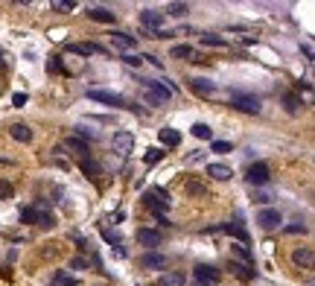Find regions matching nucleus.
<instances>
[{"instance_id":"obj_1","label":"nucleus","mask_w":315,"mask_h":286,"mask_svg":"<svg viewBox=\"0 0 315 286\" xmlns=\"http://www.w3.org/2000/svg\"><path fill=\"white\" fill-rule=\"evenodd\" d=\"M175 91L178 88L166 79H143V99L149 102V105H163V102H170Z\"/></svg>"},{"instance_id":"obj_2","label":"nucleus","mask_w":315,"mask_h":286,"mask_svg":"<svg viewBox=\"0 0 315 286\" xmlns=\"http://www.w3.org/2000/svg\"><path fill=\"white\" fill-rule=\"evenodd\" d=\"M143 205L152 207L155 216H161V210H166V207L172 205V199H170V193H166L163 187H149L143 193Z\"/></svg>"},{"instance_id":"obj_3","label":"nucleus","mask_w":315,"mask_h":286,"mask_svg":"<svg viewBox=\"0 0 315 286\" xmlns=\"http://www.w3.org/2000/svg\"><path fill=\"white\" fill-rule=\"evenodd\" d=\"M88 99H94V102H102V105H114V108H132V111H137V105H128L126 99L120 97V94H114V91L90 88V91H88Z\"/></svg>"},{"instance_id":"obj_4","label":"nucleus","mask_w":315,"mask_h":286,"mask_svg":"<svg viewBox=\"0 0 315 286\" xmlns=\"http://www.w3.org/2000/svg\"><path fill=\"white\" fill-rule=\"evenodd\" d=\"M140 24L146 27V38H155V32H161L166 24V15L158 9H143L140 12Z\"/></svg>"},{"instance_id":"obj_5","label":"nucleus","mask_w":315,"mask_h":286,"mask_svg":"<svg viewBox=\"0 0 315 286\" xmlns=\"http://www.w3.org/2000/svg\"><path fill=\"white\" fill-rule=\"evenodd\" d=\"M193 280H196V286H219L222 272H219L216 266H207V263H201V266L193 269Z\"/></svg>"},{"instance_id":"obj_6","label":"nucleus","mask_w":315,"mask_h":286,"mask_svg":"<svg viewBox=\"0 0 315 286\" xmlns=\"http://www.w3.org/2000/svg\"><path fill=\"white\" fill-rule=\"evenodd\" d=\"M231 105L236 111H243V114H260V97H251V94H231Z\"/></svg>"},{"instance_id":"obj_7","label":"nucleus","mask_w":315,"mask_h":286,"mask_svg":"<svg viewBox=\"0 0 315 286\" xmlns=\"http://www.w3.org/2000/svg\"><path fill=\"white\" fill-rule=\"evenodd\" d=\"M111 149H114L120 158L132 155L135 152V134L132 132H114V137H111Z\"/></svg>"},{"instance_id":"obj_8","label":"nucleus","mask_w":315,"mask_h":286,"mask_svg":"<svg viewBox=\"0 0 315 286\" xmlns=\"http://www.w3.org/2000/svg\"><path fill=\"white\" fill-rule=\"evenodd\" d=\"M245 178H248V184H254V187H263V184H269L271 181V170H269V164H251L248 167V172H245Z\"/></svg>"},{"instance_id":"obj_9","label":"nucleus","mask_w":315,"mask_h":286,"mask_svg":"<svg viewBox=\"0 0 315 286\" xmlns=\"http://www.w3.org/2000/svg\"><path fill=\"white\" fill-rule=\"evenodd\" d=\"M257 222H260V228L271 231V228H280V222H283V216H280V210H277V207H263L260 213H257Z\"/></svg>"},{"instance_id":"obj_10","label":"nucleus","mask_w":315,"mask_h":286,"mask_svg":"<svg viewBox=\"0 0 315 286\" xmlns=\"http://www.w3.org/2000/svg\"><path fill=\"white\" fill-rule=\"evenodd\" d=\"M292 260H295V266H301V269H312L315 254H312V248H309V245H301V248H295Z\"/></svg>"},{"instance_id":"obj_11","label":"nucleus","mask_w":315,"mask_h":286,"mask_svg":"<svg viewBox=\"0 0 315 286\" xmlns=\"http://www.w3.org/2000/svg\"><path fill=\"white\" fill-rule=\"evenodd\" d=\"M88 18L97 21V24H114V21H117V15H114L111 9H105V6H90V9H88Z\"/></svg>"},{"instance_id":"obj_12","label":"nucleus","mask_w":315,"mask_h":286,"mask_svg":"<svg viewBox=\"0 0 315 286\" xmlns=\"http://www.w3.org/2000/svg\"><path fill=\"white\" fill-rule=\"evenodd\" d=\"M137 263H140L143 269H163V266H166V257L158 254V251H146V254H140Z\"/></svg>"},{"instance_id":"obj_13","label":"nucleus","mask_w":315,"mask_h":286,"mask_svg":"<svg viewBox=\"0 0 315 286\" xmlns=\"http://www.w3.org/2000/svg\"><path fill=\"white\" fill-rule=\"evenodd\" d=\"M67 53H73V56H94V53H99V56H105V47H99V44H67Z\"/></svg>"},{"instance_id":"obj_14","label":"nucleus","mask_w":315,"mask_h":286,"mask_svg":"<svg viewBox=\"0 0 315 286\" xmlns=\"http://www.w3.org/2000/svg\"><path fill=\"white\" fill-rule=\"evenodd\" d=\"M137 242L146 245V248H155V245H161V234L152 231V228H140L137 231Z\"/></svg>"},{"instance_id":"obj_15","label":"nucleus","mask_w":315,"mask_h":286,"mask_svg":"<svg viewBox=\"0 0 315 286\" xmlns=\"http://www.w3.org/2000/svg\"><path fill=\"white\" fill-rule=\"evenodd\" d=\"M111 44L120 47V50H135V47H137V38L128 35V32H111Z\"/></svg>"},{"instance_id":"obj_16","label":"nucleus","mask_w":315,"mask_h":286,"mask_svg":"<svg viewBox=\"0 0 315 286\" xmlns=\"http://www.w3.org/2000/svg\"><path fill=\"white\" fill-rule=\"evenodd\" d=\"M190 88L196 91L198 97H216V85L207 79H190Z\"/></svg>"},{"instance_id":"obj_17","label":"nucleus","mask_w":315,"mask_h":286,"mask_svg":"<svg viewBox=\"0 0 315 286\" xmlns=\"http://www.w3.org/2000/svg\"><path fill=\"white\" fill-rule=\"evenodd\" d=\"M207 175L216 181H228L231 175H234V170L231 167H225V164H207Z\"/></svg>"},{"instance_id":"obj_18","label":"nucleus","mask_w":315,"mask_h":286,"mask_svg":"<svg viewBox=\"0 0 315 286\" xmlns=\"http://www.w3.org/2000/svg\"><path fill=\"white\" fill-rule=\"evenodd\" d=\"M9 134L15 137L18 143H29L32 140V129H29L27 123H15V126H9Z\"/></svg>"},{"instance_id":"obj_19","label":"nucleus","mask_w":315,"mask_h":286,"mask_svg":"<svg viewBox=\"0 0 315 286\" xmlns=\"http://www.w3.org/2000/svg\"><path fill=\"white\" fill-rule=\"evenodd\" d=\"M158 137H161V146H178V143H181V132H178V129H170V126L161 129Z\"/></svg>"},{"instance_id":"obj_20","label":"nucleus","mask_w":315,"mask_h":286,"mask_svg":"<svg viewBox=\"0 0 315 286\" xmlns=\"http://www.w3.org/2000/svg\"><path fill=\"white\" fill-rule=\"evenodd\" d=\"M184 272H163L161 280H158V286H184Z\"/></svg>"},{"instance_id":"obj_21","label":"nucleus","mask_w":315,"mask_h":286,"mask_svg":"<svg viewBox=\"0 0 315 286\" xmlns=\"http://www.w3.org/2000/svg\"><path fill=\"white\" fill-rule=\"evenodd\" d=\"M283 105H286L289 114H298V111L304 108V99L298 97V94H292V91H286V94H283Z\"/></svg>"},{"instance_id":"obj_22","label":"nucleus","mask_w":315,"mask_h":286,"mask_svg":"<svg viewBox=\"0 0 315 286\" xmlns=\"http://www.w3.org/2000/svg\"><path fill=\"white\" fill-rule=\"evenodd\" d=\"M228 269H231L239 280H251V277H254V269L245 266V263H236V260H231V266H228Z\"/></svg>"},{"instance_id":"obj_23","label":"nucleus","mask_w":315,"mask_h":286,"mask_svg":"<svg viewBox=\"0 0 315 286\" xmlns=\"http://www.w3.org/2000/svg\"><path fill=\"white\" fill-rule=\"evenodd\" d=\"M64 149H70V152H76V155H88V143L79 140V137H67V140H64Z\"/></svg>"},{"instance_id":"obj_24","label":"nucleus","mask_w":315,"mask_h":286,"mask_svg":"<svg viewBox=\"0 0 315 286\" xmlns=\"http://www.w3.org/2000/svg\"><path fill=\"white\" fill-rule=\"evenodd\" d=\"M73 137H79V140H99V132H97V129H88L85 123H79Z\"/></svg>"},{"instance_id":"obj_25","label":"nucleus","mask_w":315,"mask_h":286,"mask_svg":"<svg viewBox=\"0 0 315 286\" xmlns=\"http://www.w3.org/2000/svg\"><path fill=\"white\" fill-rule=\"evenodd\" d=\"M170 56H172V59H193V47H190V44H175L170 50Z\"/></svg>"},{"instance_id":"obj_26","label":"nucleus","mask_w":315,"mask_h":286,"mask_svg":"<svg viewBox=\"0 0 315 286\" xmlns=\"http://www.w3.org/2000/svg\"><path fill=\"white\" fill-rule=\"evenodd\" d=\"M53 283L55 286H79V280H76V277H70L67 272H55V275H53Z\"/></svg>"},{"instance_id":"obj_27","label":"nucleus","mask_w":315,"mask_h":286,"mask_svg":"<svg viewBox=\"0 0 315 286\" xmlns=\"http://www.w3.org/2000/svg\"><path fill=\"white\" fill-rule=\"evenodd\" d=\"M187 12H190V6H187V3H170L163 15H172V18H184Z\"/></svg>"},{"instance_id":"obj_28","label":"nucleus","mask_w":315,"mask_h":286,"mask_svg":"<svg viewBox=\"0 0 315 286\" xmlns=\"http://www.w3.org/2000/svg\"><path fill=\"white\" fill-rule=\"evenodd\" d=\"M201 44H205V47H228V38L213 35V32H207V35H201Z\"/></svg>"},{"instance_id":"obj_29","label":"nucleus","mask_w":315,"mask_h":286,"mask_svg":"<svg viewBox=\"0 0 315 286\" xmlns=\"http://www.w3.org/2000/svg\"><path fill=\"white\" fill-rule=\"evenodd\" d=\"M193 134H196L198 140H210V137H213V129H210L207 123H196L193 126Z\"/></svg>"},{"instance_id":"obj_30","label":"nucleus","mask_w":315,"mask_h":286,"mask_svg":"<svg viewBox=\"0 0 315 286\" xmlns=\"http://www.w3.org/2000/svg\"><path fill=\"white\" fill-rule=\"evenodd\" d=\"M234 254H236V257H239V260H243L245 266H254V257H251V251L245 248V245H234Z\"/></svg>"},{"instance_id":"obj_31","label":"nucleus","mask_w":315,"mask_h":286,"mask_svg":"<svg viewBox=\"0 0 315 286\" xmlns=\"http://www.w3.org/2000/svg\"><path fill=\"white\" fill-rule=\"evenodd\" d=\"M21 222L35 225L38 222V210H35V207H21Z\"/></svg>"},{"instance_id":"obj_32","label":"nucleus","mask_w":315,"mask_h":286,"mask_svg":"<svg viewBox=\"0 0 315 286\" xmlns=\"http://www.w3.org/2000/svg\"><path fill=\"white\" fill-rule=\"evenodd\" d=\"M143 158H146V164L152 167V164H158V161H161V158H163V149H158V146H152V149H146V155H143Z\"/></svg>"},{"instance_id":"obj_33","label":"nucleus","mask_w":315,"mask_h":286,"mask_svg":"<svg viewBox=\"0 0 315 286\" xmlns=\"http://www.w3.org/2000/svg\"><path fill=\"white\" fill-rule=\"evenodd\" d=\"M35 225H41V228H47V231H50V228L55 225V216L53 213H44V210H38V222Z\"/></svg>"},{"instance_id":"obj_34","label":"nucleus","mask_w":315,"mask_h":286,"mask_svg":"<svg viewBox=\"0 0 315 286\" xmlns=\"http://www.w3.org/2000/svg\"><path fill=\"white\" fill-rule=\"evenodd\" d=\"M15 196V190H12V184L6 178H0V202H9V199Z\"/></svg>"},{"instance_id":"obj_35","label":"nucleus","mask_w":315,"mask_h":286,"mask_svg":"<svg viewBox=\"0 0 315 286\" xmlns=\"http://www.w3.org/2000/svg\"><path fill=\"white\" fill-rule=\"evenodd\" d=\"M210 152L228 155V152H231V143H228V140H213V143H210Z\"/></svg>"},{"instance_id":"obj_36","label":"nucleus","mask_w":315,"mask_h":286,"mask_svg":"<svg viewBox=\"0 0 315 286\" xmlns=\"http://www.w3.org/2000/svg\"><path fill=\"white\" fill-rule=\"evenodd\" d=\"M102 237H105V242H108V245H114V248H120V234H114V231H108V228H105V231H102Z\"/></svg>"},{"instance_id":"obj_37","label":"nucleus","mask_w":315,"mask_h":286,"mask_svg":"<svg viewBox=\"0 0 315 286\" xmlns=\"http://www.w3.org/2000/svg\"><path fill=\"white\" fill-rule=\"evenodd\" d=\"M187 193H193V196H207V190L201 187V184H196V181H187Z\"/></svg>"},{"instance_id":"obj_38","label":"nucleus","mask_w":315,"mask_h":286,"mask_svg":"<svg viewBox=\"0 0 315 286\" xmlns=\"http://www.w3.org/2000/svg\"><path fill=\"white\" fill-rule=\"evenodd\" d=\"M283 231H286V234H306V225L304 222H292V225H286Z\"/></svg>"},{"instance_id":"obj_39","label":"nucleus","mask_w":315,"mask_h":286,"mask_svg":"<svg viewBox=\"0 0 315 286\" xmlns=\"http://www.w3.org/2000/svg\"><path fill=\"white\" fill-rule=\"evenodd\" d=\"M123 62L132 64V67H140V64H143V59H140V56H135V53H126V56H123Z\"/></svg>"},{"instance_id":"obj_40","label":"nucleus","mask_w":315,"mask_h":286,"mask_svg":"<svg viewBox=\"0 0 315 286\" xmlns=\"http://www.w3.org/2000/svg\"><path fill=\"white\" fill-rule=\"evenodd\" d=\"M73 6H76L73 0H67V3H64V0H59V3H53V9H55V12H70Z\"/></svg>"},{"instance_id":"obj_41","label":"nucleus","mask_w":315,"mask_h":286,"mask_svg":"<svg viewBox=\"0 0 315 286\" xmlns=\"http://www.w3.org/2000/svg\"><path fill=\"white\" fill-rule=\"evenodd\" d=\"M27 94H15V97H12V105H15V108H21V105H27Z\"/></svg>"},{"instance_id":"obj_42","label":"nucleus","mask_w":315,"mask_h":286,"mask_svg":"<svg viewBox=\"0 0 315 286\" xmlns=\"http://www.w3.org/2000/svg\"><path fill=\"white\" fill-rule=\"evenodd\" d=\"M47 70H50V73H59V70H62V62H59V59H50Z\"/></svg>"},{"instance_id":"obj_43","label":"nucleus","mask_w":315,"mask_h":286,"mask_svg":"<svg viewBox=\"0 0 315 286\" xmlns=\"http://www.w3.org/2000/svg\"><path fill=\"white\" fill-rule=\"evenodd\" d=\"M70 266H73V269H85V266H88V260H82V257H73V260H70Z\"/></svg>"},{"instance_id":"obj_44","label":"nucleus","mask_w":315,"mask_h":286,"mask_svg":"<svg viewBox=\"0 0 315 286\" xmlns=\"http://www.w3.org/2000/svg\"><path fill=\"white\" fill-rule=\"evenodd\" d=\"M140 59H146V62L155 64V67H161V59H158V56H140Z\"/></svg>"},{"instance_id":"obj_45","label":"nucleus","mask_w":315,"mask_h":286,"mask_svg":"<svg viewBox=\"0 0 315 286\" xmlns=\"http://www.w3.org/2000/svg\"><path fill=\"white\" fill-rule=\"evenodd\" d=\"M301 53H304L306 59H312V44H301Z\"/></svg>"},{"instance_id":"obj_46","label":"nucleus","mask_w":315,"mask_h":286,"mask_svg":"<svg viewBox=\"0 0 315 286\" xmlns=\"http://www.w3.org/2000/svg\"><path fill=\"white\" fill-rule=\"evenodd\" d=\"M201 158H205V152H193V155H190V158H187V164H193V161H201Z\"/></svg>"},{"instance_id":"obj_47","label":"nucleus","mask_w":315,"mask_h":286,"mask_svg":"<svg viewBox=\"0 0 315 286\" xmlns=\"http://www.w3.org/2000/svg\"><path fill=\"white\" fill-rule=\"evenodd\" d=\"M0 64H3V59H0Z\"/></svg>"}]
</instances>
